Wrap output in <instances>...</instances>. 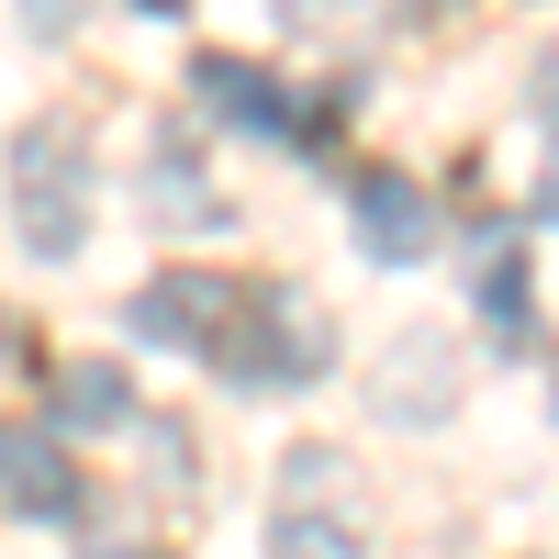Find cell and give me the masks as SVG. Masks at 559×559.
<instances>
[{
    "label": "cell",
    "mask_w": 559,
    "mask_h": 559,
    "mask_svg": "<svg viewBox=\"0 0 559 559\" xmlns=\"http://www.w3.org/2000/svg\"><path fill=\"white\" fill-rule=\"evenodd\" d=\"M224 313H236V292L202 280V269H168V280H146V292L123 302V324L146 347H224Z\"/></svg>",
    "instance_id": "2"
},
{
    "label": "cell",
    "mask_w": 559,
    "mask_h": 559,
    "mask_svg": "<svg viewBox=\"0 0 559 559\" xmlns=\"http://www.w3.org/2000/svg\"><path fill=\"white\" fill-rule=\"evenodd\" d=\"M537 112L559 123V45H548V57H537Z\"/></svg>",
    "instance_id": "10"
},
{
    "label": "cell",
    "mask_w": 559,
    "mask_h": 559,
    "mask_svg": "<svg viewBox=\"0 0 559 559\" xmlns=\"http://www.w3.org/2000/svg\"><path fill=\"white\" fill-rule=\"evenodd\" d=\"M146 12H168V0H146Z\"/></svg>",
    "instance_id": "14"
},
{
    "label": "cell",
    "mask_w": 559,
    "mask_h": 559,
    "mask_svg": "<svg viewBox=\"0 0 559 559\" xmlns=\"http://www.w3.org/2000/svg\"><path fill=\"white\" fill-rule=\"evenodd\" d=\"M269 559H369V548H358V526L313 515V503H280V526H269Z\"/></svg>",
    "instance_id": "8"
},
{
    "label": "cell",
    "mask_w": 559,
    "mask_h": 559,
    "mask_svg": "<svg viewBox=\"0 0 559 559\" xmlns=\"http://www.w3.org/2000/svg\"><path fill=\"white\" fill-rule=\"evenodd\" d=\"M426 12H448V0H426Z\"/></svg>",
    "instance_id": "13"
},
{
    "label": "cell",
    "mask_w": 559,
    "mask_h": 559,
    "mask_svg": "<svg viewBox=\"0 0 559 559\" xmlns=\"http://www.w3.org/2000/svg\"><path fill=\"white\" fill-rule=\"evenodd\" d=\"M324 358H336V336H324V313H313V302H269V336L236 347V369H269V381H313Z\"/></svg>",
    "instance_id": "5"
},
{
    "label": "cell",
    "mask_w": 559,
    "mask_h": 559,
    "mask_svg": "<svg viewBox=\"0 0 559 559\" xmlns=\"http://www.w3.org/2000/svg\"><path fill=\"white\" fill-rule=\"evenodd\" d=\"M12 224H23L34 258H79V236H90V157H79L68 123L12 134Z\"/></svg>",
    "instance_id": "1"
},
{
    "label": "cell",
    "mask_w": 559,
    "mask_h": 559,
    "mask_svg": "<svg viewBox=\"0 0 559 559\" xmlns=\"http://www.w3.org/2000/svg\"><path fill=\"white\" fill-rule=\"evenodd\" d=\"M123 414H134V381H123L112 358H68V369H57V426H79V437H112Z\"/></svg>",
    "instance_id": "6"
},
{
    "label": "cell",
    "mask_w": 559,
    "mask_h": 559,
    "mask_svg": "<svg viewBox=\"0 0 559 559\" xmlns=\"http://www.w3.org/2000/svg\"><path fill=\"white\" fill-rule=\"evenodd\" d=\"M68 12H79V0H34V34H57V23H68Z\"/></svg>",
    "instance_id": "11"
},
{
    "label": "cell",
    "mask_w": 559,
    "mask_h": 559,
    "mask_svg": "<svg viewBox=\"0 0 559 559\" xmlns=\"http://www.w3.org/2000/svg\"><path fill=\"white\" fill-rule=\"evenodd\" d=\"M0 503L34 515V526H68L79 515V471H68L57 426H0Z\"/></svg>",
    "instance_id": "3"
},
{
    "label": "cell",
    "mask_w": 559,
    "mask_h": 559,
    "mask_svg": "<svg viewBox=\"0 0 559 559\" xmlns=\"http://www.w3.org/2000/svg\"><path fill=\"white\" fill-rule=\"evenodd\" d=\"M548 213H559V146H548Z\"/></svg>",
    "instance_id": "12"
},
{
    "label": "cell",
    "mask_w": 559,
    "mask_h": 559,
    "mask_svg": "<svg viewBox=\"0 0 559 559\" xmlns=\"http://www.w3.org/2000/svg\"><path fill=\"white\" fill-rule=\"evenodd\" d=\"M358 247L392 258V269H414V258L437 247V213H426V191H414L403 168H369L358 179Z\"/></svg>",
    "instance_id": "4"
},
{
    "label": "cell",
    "mask_w": 559,
    "mask_h": 559,
    "mask_svg": "<svg viewBox=\"0 0 559 559\" xmlns=\"http://www.w3.org/2000/svg\"><path fill=\"white\" fill-rule=\"evenodd\" d=\"M191 90H202L224 123H258V134H280V123H292V102H280L258 68H236V57H202V68H191Z\"/></svg>",
    "instance_id": "7"
},
{
    "label": "cell",
    "mask_w": 559,
    "mask_h": 559,
    "mask_svg": "<svg viewBox=\"0 0 559 559\" xmlns=\"http://www.w3.org/2000/svg\"><path fill=\"white\" fill-rule=\"evenodd\" d=\"M481 313H492V336H526V258H515V236L481 247Z\"/></svg>",
    "instance_id": "9"
}]
</instances>
